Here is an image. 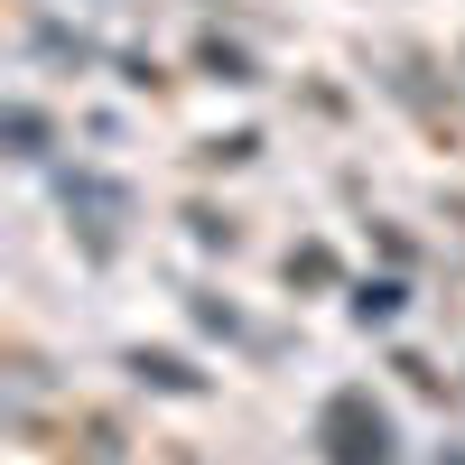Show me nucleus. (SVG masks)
I'll use <instances>...</instances> for the list:
<instances>
[{"instance_id": "f257e3e1", "label": "nucleus", "mask_w": 465, "mask_h": 465, "mask_svg": "<svg viewBox=\"0 0 465 465\" xmlns=\"http://www.w3.org/2000/svg\"><path fill=\"white\" fill-rule=\"evenodd\" d=\"M317 447L326 465H391V419L372 410V391H335L317 410Z\"/></svg>"}, {"instance_id": "f03ea898", "label": "nucleus", "mask_w": 465, "mask_h": 465, "mask_svg": "<svg viewBox=\"0 0 465 465\" xmlns=\"http://www.w3.org/2000/svg\"><path fill=\"white\" fill-rule=\"evenodd\" d=\"M131 372H140V381H159V391H177V401H196V391H205V372H196V363H177V354H149V344L131 354Z\"/></svg>"}, {"instance_id": "7ed1b4c3", "label": "nucleus", "mask_w": 465, "mask_h": 465, "mask_svg": "<svg viewBox=\"0 0 465 465\" xmlns=\"http://www.w3.org/2000/svg\"><path fill=\"white\" fill-rule=\"evenodd\" d=\"M196 65L214 74V84H252V56H242V47H223V37H205V47H196Z\"/></svg>"}, {"instance_id": "20e7f679", "label": "nucleus", "mask_w": 465, "mask_h": 465, "mask_svg": "<svg viewBox=\"0 0 465 465\" xmlns=\"http://www.w3.org/2000/svg\"><path fill=\"white\" fill-rule=\"evenodd\" d=\"M289 280L326 289V280H335V252H326V242H298V252H289Z\"/></svg>"}, {"instance_id": "39448f33", "label": "nucleus", "mask_w": 465, "mask_h": 465, "mask_svg": "<svg viewBox=\"0 0 465 465\" xmlns=\"http://www.w3.org/2000/svg\"><path fill=\"white\" fill-rule=\"evenodd\" d=\"M10 140H19V159H47V122L28 103H10Z\"/></svg>"}, {"instance_id": "423d86ee", "label": "nucleus", "mask_w": 465, "mask_h": 465, "mask_svg": "<svg viewBox=\"0 0 465 465\" xmlns=\"http://www.w3.org/2000/svg\"><path fill=\"white\" fill-rule=\"evenodd\" d=\"M354 317H363V326H381V317H401V280H372V289L354 298Z\"/></svg>"}, {"instance_id": "0eeeda50", "label": "nucleus", "mask_w": 465, "mask_h": 465, "mask_svg": "<svg viewBox=\"0 0 465 465\" xmlns=\"http://www.w3.org/2000/svg\"><path fill=\"white\" fill-rule=\"evenodd\" d=\"M447 465H465V456H447Z\"/></svg>"}]
</instances>
